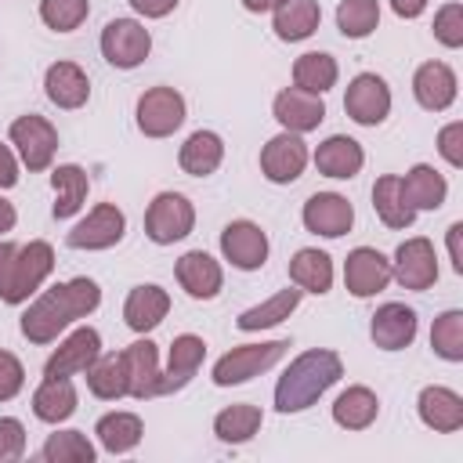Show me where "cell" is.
<instances>
[{
    "label": "cell",
    "mask_w": 463,
    "mask_h": 463,
    "mask_svg": "<svg viewBox=\"0 0 463 463\" xmlns=\"http://www.w3.org/2000/svg\"><path fill=\"white\" fill-rule=\"evenodd\" d=\"M101 304V289L94 279H72L61 286H51L43 297H36L29 304V311L22 315V333L33 344H51L69 322L90 315Z\"/></svg>",
    "instance_id": "obj_1"
},
{
    "label": "cell",
    "mask_w": 463,
    "mask_h": 463,
    "mask_svg": "<svg viewBox=\"0 0 463 463\" xmlns=\"http://www.w3.org/2000/svg\"><path fill=\"white\" fill-rule=\"evenodd\" d=\"M344 365L336 351H304L279 380L275 387V409L279 412H300L307 409L326 387H333L340 380Z\"/></svg>",
    "instance_id": "obj_2"
},
{
    "label": "cell",
    "mask_w": 463,
    "mask_h": 463,
    "mask_svg": "<svg viewBox=\"0 0 463 463\" xmlns=\"http://www.w3.org/2000/svg\"><path fill=\"white\" fill-rule=\"evenodd\" d=\"M51 268H54V253L47 242H29V246L0 242V300L7 304L29 300V293L40 289Z\"/></svg>",
    "instance_id": "obj_3"
},
{
    "label": "cell",
    "mask_w": 463,
    "mask_h": 463,
    "mask_svg": "<svg viewBox=\"0 0 463 463\" xmlns=\"http://www.w3.org/2000/svg\"><path fill=\"white\" fill-rule=\"evenodd\" d=\"M286 340H271V344H242V347H232L224 358H217L213 365V383L217 387H232V383H246L250 376L271 369L282 354H286Z\"/></svg>",
    "instance_id": "obj_4"
},
{
    "label": "cell",
    "mask_w": 463,
    "mask_h": 463,
    "mask_svg": "<svg viewBox=\"0 0 463 463\" xmlns=\"http://www.w3.org/2000/svg\"><path fill=\"white\" fill-rule=\"evenodd\" d=\"M192 224H195V210L177 192H159L152 199L148 213H145V235L159 246H170V242L184 239L192 232Z\"/></svg>",
    "instance_id": "obj_5"
},
{
    "label": "cell",
    "mask_w": 463,
    "mask_h": 463,
    "mask_svg": "<svg viewBox=\"0 0 463 463\" xmlns=\"http://www.w3.org/2000/svg\"><path fill=\"white\" fill-rule=\"evenodd\" d=\"M148 47H152V36L141 22L134 18H112L105 29H101V54L109 58V65L116 69H134L148 58Z\"/></svg>",
    "instance_id": "obj_6"
},
{
    "label": "cell",
    "mask_w": 463,
    "mask_h": 463,
    "mask_svg": "<svg viewBox=\"0 0 463 463\" xmlns=\"http://www.w3.org/2000/svg\"><path fill=\"white\" fill-rule=\"evenodd\" d=\"M184 123V98L174 87H152L137 98V127L148 137H166Z\"/></svg>",
    "instance_id": "obj_7"
},
{
    "label": "cell",
    "mask_w": 463,
    "mask_h": 463,
    "mask_svg": "<svg viewBox=\"0 0 463 463\" xmlns=\"http://www.w3.org/2000/svg\"><path fill=\"white\" fill-rule=\"evenodd\" d=\"M344 112H347L354 123H362V127L383 123L387 112H391V90H387V83H383L376 72L354 76L351 87H347V94H344Z\"/></svg>",
    "instance_id": "obj_8"
},
{
    "label": "cell",
    "mask_w": 463,
    "mask_h": 463,
    "mask_svg": "<svg viewBox=\"0 0 463 463\" xmlns=\"http://www.w3.org/2000/svg\"><path fill=\"white\" fill-rule=\"evenodd\" d=\"M127 217L116 203H98L72 232H69V246L72 250H109L123 239Z\"/></svg>",
    "instance_id": "obj_9"
},
{
    "label": "cell",
    "mask_w": 463,
    "mask_h": 463,
    "mask_svg": "<svg viewBox=\"0 0 463 463\" xmlns=\"http://www.w3.org/2000/svg\"><path fill=\"white\" fill-rule=\"evenodd\" d=\"M11 141L18 145V156L29 170H47L58 148V130L43 116H18L11 123Z\"/></svg>",
    "instance_id": "obj_10"
},
{
    "label": "cell",
    "mask_w": 463,
    "mask_h": 463,
    "mask_svg": "<svg viewBox=\"0 0 463 463\" xmlns=\"http://www.w3.org/2000/svg\"><path fill=\"white\" fill-rule=\"evenodd\" d=\"M307 166V145L300 141V134L293 130H282L279 137H271L264 148H260V170L268 181L275 184H289L304 174Z\"/></svg>",
    "instance_id": "obj_11"
},
{
    "label": "cell",
    "mask_w": 463,
    "mask_h": 463,
    "mask_svg": "<svg viewBox=\"0 0 463 463\" xmlns=\"http://www.w3.org/2000/svg\"><path fill=\"white\" fill-rule=\"evenodd\" d=\"M391 279H398L405 289H427L438 279V257L427 239H405L394 253Z\"/></svg>",
    "instance_id": "obj_12"
},
{
    "label": "cell",
    "mask_w": 463,
    "mask_h": 463,
    "mask_svg": "<svg viewBox=\"0 0 463 463\" xmlns=\"http://www.w3.org/2000/svg\"><path fill=\"white\" fill-rule=\"evenodd\" d=\"M344 282L354 297H373L391 282V260L373 246H358V250L347 253Z\"/></svg>",
    "instance_id": "obj_13"
},
{
    "label": "cell",
    "mask_w": 463,
    "mask_h": 463,
    "mask_svg": "<svg viewBox=\"0 0 463 463\" xmlns=\"http://www.w3.org/2000/svg\"><path fill=\"white\" fill-rule=\"evenodd\" d=\"M354 224V210L344 195L336 192H318L304 203V228L326 239H340L347 228Z\"/></svg>",
    "instance_id": "obj_14"
},
{
    "label": "cell",
    "mask_w": 463,
    "mask_h": 463,
    "mask_svg": "<svg viewBox=\"0 0 463 463\" xmlns=\"http://www.w3.org/2000/svg\"><path fill=\"white\" fill-rule=\"evenodd\" d=\"M221 250L239 271H253L268 260V235L253 221H232L221 232Z\"/></svg>",
    "instance_id": "obj_15"
},
{
    "label": "cell",
    "mask_w": 463,
    "mask_h": 463,
    "mask_svg": "<svg viewBox=\"0 0 463 463\" xmlns=\"http://www.w3.org/2000/svg\"><path fill=\"white\" fill-rule=\"evenodd\" d=\"M98 354H101V336H98V329L80 326V329L69 333V336L58 344V351L47 358L43 376H72V373H83Z\"/></svg>",
    "instance_id": "obj_16"
},
{
    "label": "cell",
    "mask_w": 463,
    "mask_h": 463,
    "mask_svg": "<svg viewBox=\"0 0 463 463\" xmlns=\"http://www.w3.org/2000/svg\"><path fill=\"white\" fill-rule=\"evenodd\" d=\"M275 119H279L286 130H293V134L315 130V127L326 119L322 94H307V90H300V87L279 90V98H275Z\"/></svg>",
    "instance_id": "obj_17"
},
{
    "label": "cell",
    "mask_w": 463,
    "mask_h": 463,
    "mask_svg": "<svg viewBox=\"0 0 463 463\" xmlns=\"http://www.w3.org/2000/svg\"><path fill=\"white\" fill-rule=\"evenodd\" d=\"M412 90L427 112H441L456 101V72L445 61H423L412 76Z\"/></svg>",
    "instance_id": "obj_18"
},
{
    "label": "cell",
    "mask_w": 463,
    "mask_h": 463,
    "mask_svg": "<svg viewBox=\"0 0 463 463\" xmlns=\"http://www.w3.org/2000/svg\"><path fill=\"white\" fill-rule=\"evenodd\" d=\"M373 344L383 347V351H402L412 344L416 336V311L405 307V304H383L376 315H373Z\"/></svg>",
    "instance_id": "obj_19"
},
{
    "label": "cell",
    "mask_w": 463,
    "mask_h": 463,
    "mask_svg": "<svg viewBox=\"0 0 463 463\" xmlns=\"http://www.w3.org/2000/svg\"><path fill=\"white\" fill-rule=\"evenodd\" d=\"M221 264L210 257V253H203V250H192V253H184L181 260H177V282H181V289L188 293V297H195V300H210V297H217V289H221Z\"/></svg>",
    "instance_id": "obj_20"
},
{
    "label": "cell",
    "mask_w": 463,
    "mask_h": 463,
    "mask_svg": "<svg viewBox=\"0 0 463 463\" xmlns=\"http://www.w3.org/2000/svg\"><path fill=\"white\" fill-rule=\"evenodd\" d=\"M203 354H206V344L192 333H181L170 347V362H166V373H159V394H170V391H181L195 369L203 365Z\"/></svg>",
    "instance_id": "obj_21"
},
{
    "label": "cell",
    "mask_w": 463,
    "mask_h": 463,
    "mask_svg": "<svg viewBox=\"0 0 463 463\" xmlns=\"http://www.w3.org/2000/svg\"><path fill=\"white\" fill-rule=\"evenodd\" d=\"M127 362V394L130 398H152L159 394V358L152 340H137L123 351Z\"/></svg>",
    "instance_id": "obj_22"
},
{
    "label": "cell",
    "mask_w": 463,
    "mask_h": 463,
    "mask_svg": "<svg viewBox=\"0 0 463 463\" xmlns=\"http://www.w3.org/2000/svg\"><path fill=\"white\" fill-rule=\"evenodd\" d=\"M362 163H365L362 145H358L354 137H344V134L326 137V141L318 145V152H315V166H318L326 177H340V181L354 177V174L362 170Z\"/></svg>",
    "instance_id": "obj_23"
},
{
    "label": "cell",
    "mask_w": 463,
    "mask_h": 463,
    "mask_svg": "<svg viewBox=\"0 0 463 463\" xmlns=\"http://www.w3.org/2000/svg\"><path fill=\"white\" fill-rule=\"evenodd\" d=\"M166 311H170V297H166V289H159L152 282L148 286H134L130 297H127V304H123V318H127V326L134 333L156 329L166 318Z\"/></svg>",
    "instance_id": "obj_24"
},
{
    "label": "cell",
    "mask_w": 463,
    "mask_h": 463,
    "mask_svg": "<svg viewBox=\"0 0 463 463\" xmlns=\"http://www.w3.org/2000/svg\"><path fill=\"white\" fill-rule=\"evenodd\" d=\"M43 87H47V98H51L58 109H80V105L90 98V80H87V72H83L80 65H72V61H54V65L47 69Z\"/></svg>",
    "instance_id": "obj_25"
},
{
    "label": "cell",
    "mask_w": 463,
    "mask_h": 463,
    "mask_svg": "<svg viewBox=\"0 0 463 463\" xmlns=\"http://www.w3.org/2000/svg\"><path fill=\"white\" fill-rule=\"evenodd\" d=\"M420 420L441 434L463 427V398L449 387H423L420 391Z\"/></svg>",
    "instance_id": "obj_26"
},
{
    "label": "cell",
    "mask_w": 463,
    "mask_h": 463,
    "mask_svg": "<svg viewBox=\"0 0 463 463\" xmlns=\"http://www.w3.org/2000/svg\"><path fill=\"white\" fill-rule=\"evenodd\" d=\"M33 412L43 423H61L76 412V387L69 383V376H47L36 394H33Z\"/></svg>",
    "instance_id": "obj_27"
},
{
    "label": "cell",
    "mask_w": 463,
    "mask_h": 463,
    "mask_svg": "<svg viewBox=\"0 0 463 463\" xmlns=\"http://www.w3.org/2000/svg\"><path fill=\"white\" fill-rule=\"evenodd\" d=\"M373 210L380 213V221H383L387 228H409V224H412L416 210L409 206L398 174H383V177L373 184Z\"/></svg>",
    "instance_id": "obj_28"
},
{
    "label": "cell",
    "mask_w": 463,
    "mask_h": 463,
    "mask_svg": "<svg viewBox=\"0 0 463 463\" xmlns=\"http://www.w3.org/2000/svg\"><path fill=\"white\" fill-rule=\"evenodd\" d=\"M221 159H224V145H221V137H217L213 130H195V134L181 145V156H177L181 170L192 174V177L213 174V170L221 166Z\"/></svg>",
    "instance_id": "obj_29"
},
{
    "label": "cell",
    "mask_w": 463,
    "mask_h": 463,
    "mask_svg": "<svg viewBox=\"0 0 463 463\" xmlns=\"http://www.w3.org/2000/svg\"><path fill=\"white\" fill-rule=\"evenodd\" d=\"M402 192H405V199H409L412 210H438V206L445 203L449 184H445V177H441L434 166L420 163V166H412V170L402 177Z\"/></svg>",
    "instance_id": "obj_30"
},
{
    "label": "cell",
    "mask_w": 463,
    "mask_h": 463,
    "mask_svg": "<svg viewBox=\"0 0 463 463\" xmlns=\"http://www.w3.org/2000/svg\"><path fill=\"white\" fill-rule=\"evenodd\" d=\"M289 279L297 289L307 293H329L333 286V260L322 250H297L289 260Z\"/></svg>",
    "instance_id": "obj_31"
},
{
    "label": "cell",
    "mask_w": 463,
    "mask_h": 463,
    "mask_svg": "<svg viewBox=\"0 0 463 463\" xmlns=\"http://www.w3.org/2000/svg\"><path fill=\"white\" fill-rule=\"evenodd\" d=\"M318 0H282L275 7V33L279 40H307L318 29Z\"/></svg>",
    "instance_id": "obj_32"
},
{
    "label": "cell",
    "mask_w": 463,
    "mask_h": 463,
    "mask_svg": "<svg viewBox=\"0 0 463 463\" xmlns=\"http://www.w3.org/2000/svg\"><path fill=\"white\" fill-rule=\"evenodd\" d=\"M380 412V402L369 387H347L336 402H333V420L347 430H365Z\"/></svg>",
    "instance_id": "obj_33"
},
{
    "label": "cell",
    "mask_w": 463,
    "mask_h": 463,
    "mask_svg": "<svg viewBox=\"0 0 463 463\" xmlns=\"http://www.w3.org/2000/svg\"><path fill=\"white\" fill-rule=\"evenodd\" d=\"M83 373H87V387L98 398L112 402V398L127 394V362H123V354H98Z\"/></svg>",
    "instance_id": "obj_34"
},
{
    "label": "cell",
    "mask_w": 463,
    "mask_h": 463,
    "mask_svg": "<svg viewBox=\"0 0 463 463\" xmlns=\"http://www.w3.org/2000/svg\"><path fill=\"white\" fill-rule=\"evenodd\" d=\"M51 188H54V195H58V203H54V217L65 221V217H72V213L83 206V199H87V174H83L80 166H72V163L54 166V174H51Z\"/></svg>",
    "instance_id": "obj_35"
},
{
    "label": "cell",
    "mask_w": 463,
    "mask_h": 463,
    "mask_svg": "<svg viewBox=\"0 0 463 463\" xmlns=\"http://www.w3.org/2000/svg\"><path fill=\"white\" fill-rule=\"evenodd\" d=\"M300 293H304V289H279V293H275V297H268L264 304H257V307L242 311V315H239V329L253 333V329H268V326H279L282 318H289V315L297 311V304H300Z\"/></svg>",
    "instance_id": "obj_36"
},
{
    "label": "cell",
    "mask_w": 463,
    "mask_h": 463,
    "mask_svg": "<svg viewBox=\"0 0 463 463\" xmlns=\"http://www.w3.org/2000/svg\"><path fill=\"white\" fill-rule=\"evenodd\" d=\"M260 420H264V416H260L257 405L239 402V405H228L224 412H217V420H213V434H217L221 441L239 445V441H250V438L257 434Z\"/></svg>",
    "instance_id": "obj_37"
},
{
    "label": "cell",
    "mask_w": 463,
    "mask_h": 463,
    "mask_svg": "<svg viewBox=\"0 0 463 463\" xmlns=\"http://www.w3.org/2000/svg\"><path fill=\"white\" fill-rule=\"evenodd\" d=\"M293 83L300 90H307V94H322V90H329L336 83V61L329 54H322V51H307L293 65Z\"/></svg>",
    "instance_id": "obj_38"
},
{
    "label": "cell",
    "mask_w": 463,
    "mask_h": 463,
    "mask_svg": "<svg viewBox=\"0 0 463 463\" xmlns=\"http://www.w3.org/2000/svg\"><path fill=\"white\" fill-rule=\"evenodd\" d=\"M94 434L109 452H130L141 441V420L134 412H109L98 420Z\"/></svg>",
    "instance_id": "obj_39"
},
{
    "label": "cell",
    "mask_w": 463,
    "mask_h": 463,
    "mask_svg": "<svg viewBox=\"0 0 463 463\" xmlns=\"http://www.w3.org/2000/svg\"><path fill=\"white\" fill-rule=\"evenodd\" d=\"M43 459L47 463H90L94 445L87 441L83 430H58L43 441Z\"/></svg>",
    "instance_id": "obj_40"
},
{
    "label": "cell",
    "mask_w": 463,
    "mask_h": 463,
    "mask_svg": "<svg viewBox=\"0 0 463 463\" xmlns=\"http://www.w3.org/2000/svg\"><path fill=\"white\" fill-rule=\"evenodd\" d=\"M376 22H380V4H376V0H344V4L336 7V25H340V33L351 36V40L369 36V33L376 29Z\"/></svg>",
    "instance_id": "obj_41"
},
{
    "label": "cell",
    "mask_w": 463,
    "mask_h": 463,
    "mask_svg": "<svg viewBox=\"0 0 463 463\" xmlns=\"http://www.w3.org/2000/svg\"><path fill=\"white\" fill-rule=\"evenodd\" d=\"M430 347L445 362H459L463 358V311H445L441 318H434Z\"/></svg>",
    "instance_id": "obj_42"
},
{
    "label": "cell",
    "mask_w": 463,
    "mask_h": 463,
    "mask_svg": "<svg viewBox=\"0 0 463 463\" xmlns=\"http://www.w3.org/2000/svg\"><path fill=\"white\" fill-rule=\"evenodd\" d=\"M87 11H90L87 0H40V18L54 33H72L87 18Z\"/></svg>",
    "instance_id": "obj_43"
},
{
    "label": "cell",
    "mask_w": 463,
    "mask_h": 463,
    "mask_svg": "<svg viewBox=\"0 0 463 463\" xmlns=\"http://www.w3.org/2000/svg\"><path fill=\"white\" fill-rule=\"evenodd\" d=\"M434 36L445 43V47H459L463 43V7L452 0L445 4L438 14H434Z\"/></svg>",
    "instance_id": "obj_44"
},
{
    "label": "cell",
    "mask_w": 463,
    "mask_h": 463,
    "mask_svg": "<svg viewBox=\"0 0 463 463\" xmlns=\"http://www.w3.org/2000/svg\"><path fill=\"white\" fill-rule=\"evenodd\" d=\"M22 452H25V430H22L18 420L4 416V420H0V463L18 459Z\"/></svg>",
    "instance_id": "obj_45"
},
{
    "label": "cell",
    "mask_w": 463,
    "mask_h": 463,
    "mask_svg": "<svg viewBox=\"0 0 463 463\" xmlns=\"http://www.w3.org/2000/svg\"><path fill=\"white\" fill-rule=\"evenodd\" d=\"M22 362L11 354V351H0V402H11L18 391H22Z\"/></svg>",
    "instance_id": "obj_46"
},
{
    "label": "cell",
    "mask_w": 463,
    "mask_h": 463,
    "mask_svg": "<svg viewBox=\"0 0 463 463\" xmlns=\"http://www.w3.org/2000/svg\"><path fill=\"white\" fill-rule=\"evenodd\" d=\"M438 148L452 166H463V123H449L438 134Z\"/></svg>",
    "instance_id": "obj_47"
},
{
    "label": "cell",
    "mask_w": 463,
    "mask_h": 463,
    "mask_svg": "<svg viewBox=\"0 0 463 463\" xmlns=\"http://www.w3.org/2000/svg\"><path fill=\"white\" fill-rule=\"evenodd\" d=\"M130 4H134V11L145 14V18H163V14H170V11L177 7V0H130Z\"/></svg>",
    "instance_id": "obj_48"
},
{
    "label": "cell",
    "mask_w": 463,
    "mask_h": 463,
    "mask_svg": "<svg viewBox=\"0 0 463 463\" xmlns=\"http://www.w3.org/2000/svg\"><path fill=\"white\" fill-rule=\"evenodd\" d=\"M18 181V163L7 145H0V188H11Z\"/></svg>",
    "instance_id": "obj_49"
},
{
    "label": "cell",
    "mask_w": 463,
    "mask_h": 463,
    "mask_svg": "<svg viewBox=\"0 0 463 463\" xmlns=\"http://www.w3.org/2000/svg\"><path fill=\"white\" fill-rule=\"evenodd\" d=\"M459 235H463V224L456 221V224L449 228V257H452V268H456V271H463V253H459Z\"/></svg>",
    "instance_id": "obj_50"
},
{
    "label": "cell",
    "mask_w": 463,
    "mask_h": 463,
    "mask_svg": "<svg viewBox=\"0 0 463 463\" xmlns=\"http://www.w3.org/2000/svg\"><path fill=\"white\" fill-rule=\"evenodd\" d=\"M391 7L398 18H416V14H423L427 0H391Z\"/></svg>",
    "instance_id": "obj_51"
},
{
    "label": "cell",
    "mask_w": 463,
    "mask_h": 463,
    "mask_svg": "<svg viewBox=\"0 0 463 463\" xmlns=\"http://www.w3.org/2000/svg\"><path fill=\"white\" fill-rule=\"evenodd\" d=\"M11 228H14V206L0 199V232H11Z\"/></svg>",
    "instance_id": "obj_52"
},
{
    "label": "cell",
    "mask_w": 463,
    "mask_h": 463,
    "mask_svg": "<svg viewBox=\"0 0 463 463\" xmlns=\"http://www.w3.org/2000/svg\"><path fill=\"white\" fill-rule=\"evenodd\" d=\"M282 0H242V7L246 11H253V14H260V11H275Z\"/></svg>",
    "instance_id": "obj_53"
}]
</instances>
